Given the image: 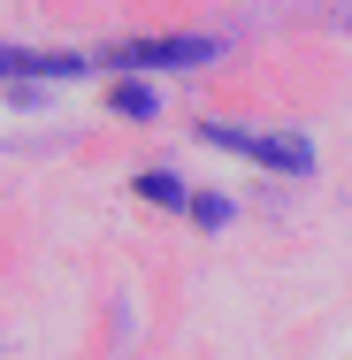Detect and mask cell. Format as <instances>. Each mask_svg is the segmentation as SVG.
<instances>
[{"mask_svg":"<svg viewBox=\"0 0 352 360\" xmlns=\"http://www.w3.org/2000/svg\"><path fill=\"white\" fill-rule=\"evenodd\" d=\"M192 215H200V222H222V215H230V200H214V192H200V200H192Z\"/></svg>","mask_w":352,"mask_h":360,"instance_id":"obj_6","label":"cell"},{"mask_svg":"<svg viewBox=\"0 0 352 360\" xmlns=\"http://www.w3.org/2000/svg\"><path fill=\"white\" fill-rule=\"evenodd\" d=\"M214 146H237V153H253V161H268V169H306L314 153L299 139H245V131H207Z\"/></svg>","mask_w":352,"mask_h":360,"instance_id":"obj_2","label":"cell"},{"mask_svg":"<svg viewBox=\"0 0 352 360\" xmlns=\"http://www.w3.org/2000/svg\"><path fill=\"white\" fill-rule=\"evenodd\" d=\"M138 192H145V200H161V207H184V184H176L169 169H145V176H138Z\"/></svg>","mask_w":352,"mask_h":360,"instance_id":"obj_4","label":"cell"},{"mask_svg":"<svg viewBox=\"0 0 352 360\" xmlns=\"http://www.w3.org/2000/svg\"><path fill=\"white\" fill-rule=\"evenodd\" d=\"M107 62H123V70H192V62H214V39H131Z\"/></svg>","mask_w":352,"mask_h":360,"instance_id":"obj_1","label":"cell"},{"mask_svg":"<svg viewBox=\"0 0 352 360\" xmlns=\"http://www.w3.org/2000/svg\"><path fill=\"white\" fill-rule=\"evenodd\" d=\"M77 54H31V46H0V77H77Z\"/></svg>","mask_w":352,"mask_h":360,"instance_id":"obj_3","label":"cell"},{"mask_svg":"<svg viewBox=\"0 0 352 360\" xmlns=\"http://www.w3.org/2000/svg\"><path fill=\"white\" fill-rule=\"evenodd\" d=\"M115 108H123V115H153V92H145V84H123Z\"/></svg>","mask_w":352,"mask_h":360,"instance_id":"obj_5","label":"cell"}]
</instances>
